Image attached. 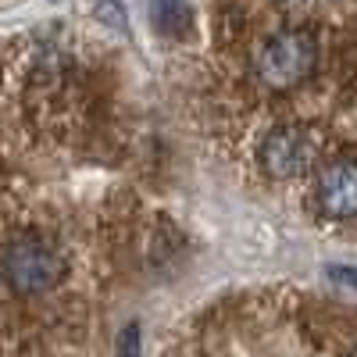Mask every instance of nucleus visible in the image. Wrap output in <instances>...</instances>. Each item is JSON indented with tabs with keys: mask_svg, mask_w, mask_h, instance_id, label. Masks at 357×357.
<instances>
[{
	"mask_svg": "<svg viewBox=\"0 0 357 357\" xmlns=\"http://www.w3.org/2000/svg\"><path fill=\"white\" fill-rule=\"evenodd\" d=\"M350 357H357V347H354V350H350Z\"/></svg>",
	"mask_w": 357,
	"mask_h": 357,
	"instance_id": "nucleus-8",
	"label": "nucleus"
},
{
	"mask_svg": "<svg viewBox=\"0 0 357 357\" xmlns=\"http://www.w3.org/2000/svg\"><path fill=\"white\" fill-rule=\"evenodd\" d=\"M318 143L301 126H279L261 143V165L272 178H296L314 165Z\"/></svg>",
	"mask_w": 357,
	"mask_h": 357,
	"instance_id": "nucleus-3",
	"label": "nucleus"
},
{
	"mask_svg": "<svg viewBox=\"0 0 357 357\" xmlns=\"http://www.w3.org/2000/svg\"><path fill=\"white\" fill-rule=\"evenodd\" d=\"M118 357H139V325H126L118 336Z\"/></svg>",
	"mask_w": 357,
	"mask_h": 357,
	"instance_id": "nucleus-6",
	"label": "nucleus"
},
{
	"mask_svg": "<svg viewBox=\"0 0 357 357\" xmlns=\"http://www.w3.org/2000/svg\"><path fill=\"white\" fill-rule=\"evenodd\" d=\"M65 275V257L50 240L33 232H22L4 247V279L15 293L36 296L61 282Z\"/></svg>",
	"mask_w": 357,
	"mask_h": 357,
	"instance_id": "nucleus-1",
	"label": "nucleus"
},
{
	"mask_svg": "<svg viewBox=\"0 0 357 357\" xmlns=\"http://www.w3.org/2000/svg\"><path fill=\"white\" fill-rule=\"evenodd\" d=\"M314 57H318V47H314L311 33L286 29V33L268 36L264 47L257 50V75L272 89H289L311 75Z\"/></svg>",
	"mask_w": 357,
	"mask_h": 357,
	"instance_id": "nucleus-2",
	"label": "nucleus"
},
{
	"mask_svg": "<svg viewBox=\"0 0 357 357\" xmlns=\"http://www.w3.org/2000/svg\"><path fill=\"white\" fill-rule=\"evenodd\" d=\"M154 22L165 33H183L190 22V8L186 0H154Z\"/></svg>",
	"mask_w": 357,
	"mask_h": 357,
	"instance_id": "nucleus-5",
	"label": "nucleus"
},
{
	"mask_svg": "<svg viewBox=\"0 0 357 357\" xmlns=\"http://www.w3.org/2000/svg\"><path fill=\"white\" fill-rule=\"evenodd\" d=\"M314 200L321 207V215L329 218H354L357 215V161L336 158L329 161L318 178H314Z\"/></svg>",
	"mask_w": 357,
	"mask_h": 357,
	"instance_id": "nucleus-4",
	"label": "nucleus"
},
{
	"mask_svg": "<svg viewBox=\"0 0 357 357\" xmlns=\"http://www.w3.org/2000/svg\"><path fill=\"white\" fill-rule=\"evenodd\" d=\"M329 275H333L336 282L357 289V268H350V264H333V268H329Z\"/></svg>",
	"mask_w": 357,
	"mask_h": 357,
	"instance_id": "nucleus-7",
	"label": "nucleus"
}]
</instances>
